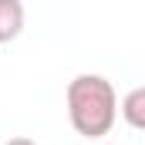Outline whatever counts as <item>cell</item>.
I'll list each match as a JSON object with an SVG mask.
<instances>
[{"label": "cell", "mask_w": 145, "mask_h": 145, "mask_svg": "<svg viewBox=\"0 0 145 145\" xmlns=\"http://www.w3.org/2000/svg\"><path fill=\"white\" fill-rule=\"evenodd\" d=\"M24 3L20 0H0V44L17 40L24 31Z\"/></svg>", "instance_id": "cell-2"}, {"label": "cell", "mask_w": 145, "mask_h": 145, "mask_svg": "<svg viewBox=\"0 0 145 145\" xmlns=\"http://www.w3.org/2000/svg\"><path fill=\"white\" fill-rule=\"evenodd\" d=\"M68 118L74 132L84 138L108 135L118 118V95L108 78L101 74H78L68 84Z\"/></svg>", "instance_id": "cell-1"}, {"label": "cell", "mask_w": 145, "mask_h": 145, "mask_svg": "<svg viewBox=\"0 0 145 145\" xmlns=\"http://www.w3.org/2000/svg\"><path fill=\"white\" fill-rule=\"evenodd\" d=\"M7 145H37V142H34V138H24V135H17V138H10Z\"/></svg>", "instance_id": "cell-4"}, {"label": "cell", "mask_w": 145, "mask_h": 145, "mask_svg": "<svg viewBox=\"0 0 145 145\" xmlns=\"http://www.w3.org/2000/svg\"><path fill=\"white\" fill-rule=\"evenodd\" d=\"M121 115L132 128H145V88H132L121 101Z\"/></svg>", "instance_id": "cell-3"}]
</instances>
